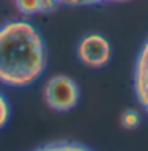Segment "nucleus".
I'll return each mask as SVG.
<instances>
[{
    "mask_svg": "<svg viewBox=\"0 0 148 151\" xmlns=\"http://www.w3.org/2000/svg\"><path fill=\"white\" fill-rule=\"evenodd\" d=\"M77 57L88 68H103L110 61V42L99 33H90L79 41Z\"/></svg>",
    "mask_w": 148,
    "mask_h": 151,
    "instance_id": "7ed1b4c3",
    "label": "nucleus"
},
{
    "mask_svg": "<svg viewBox=\"0 0 148 151\" xmlns=\"http://www.w3.org/2000/svg\"><path fill=\"white\" fill-rule=\"evenodd\" d=\"M9 116H11V107H9V102H8L6 96L0 91V131L8 124Z\"/></svg>",
    "mask_w": 148,
    "mask_h": 151,
    "instance_id": "6e6552de",
    "label": "nucleus"
},
{
    "mask_svg": "<svg viewBox=\"0 0 148 151\" xmlns=\"http://www.w3.org/2000/svg\"><path fill=\"white\" fill-rule=\"evenodd\" d=\"M139 123H140V116H139V113H137L136 110L129 109V110L123 112V115H121V126L125 127V129H134V127L139 126Z\"/></svg>",
    "mask_w": 148,
    "mask_h": 151,
    "instance_id": "1a4fd4ad",
    "label": "nucleus"
},
{
    "mask_svg": "<svg viewBox=\"0 0 148 151\" xmlns=\"http://www.w3.org/2000/svg\"><path fill=\"white\" fill-rule=\"evenodd\" d=\"M17 11L27 16L32 14H44V13H52L58 8L54 0H14Z\"/></svg>",
    "mask_w": 148,
    "mask_h": 151,
    "instance_id": "39448f33",
    "label": "nucleus"
},
{
    "mask_svg": "<svg viewBox=\"0 0 148 151\" xmlns=\"http://www.w3.org/2000/svg\"><path fill=\"white\" fill-rule=\"evenodd\" d=\"M60 6H96L104 3H115V2H125V0H54Z\"/></svg>",
    "mask_w": 148,
    "mask_h": 151,
    "instance_id": "0eeeda50",
    "label": "nucleus"
},
{
    "mask_svg": "<svg viewBox=\"0 0 148 151\" xmlns=\"http://www.w3.org/2000/svg\"><path fill=\"white\" fill-rule=\"evenodd\" d=\"M134 93L142 109L148 113V38L142 44L134 65Z\"/></svg>",
    "mask_w": 148,
    "mask_h": 151,
    "instance_id": "20e7f679",
    "label": "nucleus"
},
{
    "mask_svg": "<svg viewBox=\"0 0 148 151\" xmlns=\"http://www.w3.org/2000/svg\"><path fill=\"white\" fill-rule=\"evenodd\" d=\"M33 151H93L77 142H52V143L43 145Z\"/></svg>",
    "mask_w": 148,
    "mask_h": 151,
    "instance_id": "423d86ee",
    "label": "nucleus"
},
{
    "mask_svg": "<svg viewBox=\"0 0 148 151\" xmlns=\"http://www.w3.org/2000/svg\"><path fill=\"white\" fill-rule=\"evenodd\" d=\"M80 98L79 85L69 76H54L46 82L44 101L46 106L55 112H69L77 106Z\"/></svg>",
    "mask_w": 148,
    "mask_h": 151,
    "instance_id": "f03ea898",
    "label": "nucleus"
},
{
    "mask_svg": "<svg viewBox=\"0 0 148 151\" xmlns=\"http://www.w3.org/2000/svg\"><path fill=\"white\" fill-rule=\"evenodd\" d=\"M46 44L32 22L17 19L0 25V83L27 88L46 71Z\"/></svg>",
    "mask_w": 148,
    "mask_h": 151,
    "instance_id": "f257e3e1",
    "label": "nucleus"
}]
</instances>
